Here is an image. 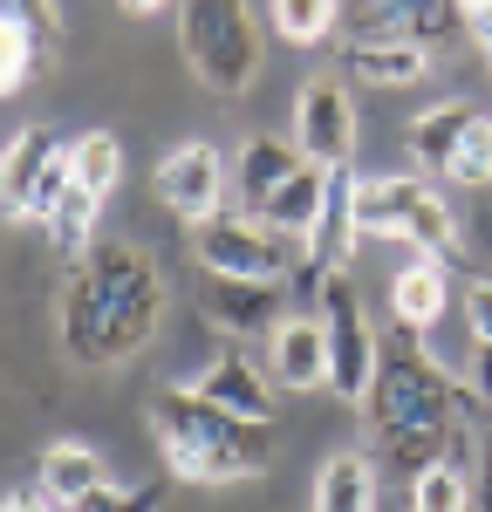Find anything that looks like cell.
I'll return each mask as SVG.
<instances>
[{
	"instance_id": "cell-2",
	"label": "cell",
	"mask_w": 492,
	"mask_h": 512,
	"mask_svg": "<svg viewBox=\"0 0 492 512\" xmlns=\"http://www.w3.org/2000/svg\"><path fill=\"white\" fill-rule=\"evenodd\" d=\"M369 431H376V451L397 465V472H431V465H458L465 451V424L479 417V396L465 383H451L445 369L404 335H383V369L369 383L363 403Z\"/></svg>"
},
{
	"instance_id": "cell-19",
	"label": "cell",
	"mask_w": 492,
	"mask_h": 512,
	"mask_svg": "<svg viewBox=\"0 0 492 512\" xmlns=\"http://www.w3.org/2000/svg\"><path fill=\"white\" fill-rule=\"evenodd\" d=\"M301 164H308V158H301L294 137H287V144H281V137H253V144L240 151V164H233V198H240V212H260V205L281 192Z\"/></svg>"
},
{
	"instance_id": "cell-29",
	"label": "cell",
	"mask_w": 492,
	"mask_h": 512,
	"mask_svg": "<svg viewBox=\"0 0 492 512\" xmlns=\"http://www.w3.org/2000/svg\"><path fill=\"white\" fill-rule=\"evenodd\" d=\"M69 512H158V485H96L89 499H76Z\"/></svg>"
},
{
	"instance_id": "cell-24",
	"label": "cell",
	"mask_w": 492,
	"mask_h": 512,
	"mask_svg": "<svg viewBox=\"0 0 492 512\" xmlns=\"http://www.w3.org/2000/svg\"><path fill=\"white\" fill-rule=\"evenodd\" d=\"M123 178V144L110 137V130H89V137H76V192L89 198H110Z\"/></svg>"
},
{
	"instance_id": "cell-8",
	"label": "cell",
	"mask_w": 492,
	"mask_h": 512,
	"mask_svg": "<svg viewBox=\"0 0 492 512\" xmlns=\"http://www.w3.org/2000/svg\"><path fill=\"white\" fill-rule=\"evenodd\" d=\"M322 328H328V390L342 403H369V383L383 369V335L369 328L349 274L322 280Z\"/></svg>"
},
{
	"instance_id": "cell-28",
	"label": "cell",
	"mask_w": 492,
	"mask_h": 512,
	"mask_svg": "<svg viewBox=\"0 0 492 512\" xmlns=\"http://www.w3.org/2000/svg\"><path fill=\"white\" fill-rule=\"evenodd\" d=\"M445 185H465V192H492V117L479 110V123L465 130L458 158H451V178Z\"/></svg>"
},
{
	"instance_id": "cell-33",
	"label": "cell",
	"mask_w": 492,
	"mask_h": 512,
	"mask_svg": "<svg viewBox=\"0 0 492 512\" xmlns=\"http://www.w3.org/2000/svg\"><path fill=\"white\" fill-rule=\"evenodd\" d=\"M7 512H55L48 492H7Z\"/></svg>"
},
{
	"instance_id": "cell-27",
	"label": "cell",
	"mask_w": 492,
	"mask_h": 512,
	"mask_svg": "<svg viewBox=\"0 0 492 512\" xmlns=\"http://www.w3.org/2000/svg\"><path fill=\"white\" fill-rule=\"evenodd\" d=\"M96 212H103V198H89V192H69V198H62V205H55V219H48L55 253L82 260V253L96 246Z\"/></svg>"
},
{
	"instance_id": "cell-14",
	"label": "cell",
	"mask_w": 492,
	"mask_h": 512,
	"mask_svg": "<svg viewBox=\"0 0 492 512\" xmlns=\"http://www.w3.org/2000/svg\"><path fill=\"white\" fill-rule=\"evenodd\" d=\"M342 76L369 82V89H410V82L431 76V48L397 41V35H356V41H342Z\"/></svg>"
},
{
	"instance_id": "cell-37",
	"label": "cell",
	"mask_w": 492,
	"mask_h": 512,
	"mask_svg": "<svg viewBox=\"0 0 492 512\" xmlns=\"http://www.w3.org/2000/svg\"><path fill=\"white\" fill-rule=\"evenodd\" d=\"M486 472H492V437H486Z\"/></svg>"
},
{
	"instance_id": "cell-12",
	"label": "cell",
	"mask_w": 492,
	"mask_h": 512,
	"mask_svg": "<svg viewBox=\"0 0 492 512\" xmlns=\"http://www.w3.org/2000/svg\"><path fill=\"white\" fill-rule=\"evenodd\" d=\"M356 21H363V35H397L438 55V41L458 35L465 7L458 0H356Z\"/></svg>"
},
{
	"instance_id": "cell-30",
	"label": "cell",
	"mask_w": 492,
	"mask_h": 512,
	"mask_svg": "<svg viewBox=\"0 0 492 512\" xmlns=\"http://www.w3.org/2000/svg\"><path fill=\"white\" fill-rule=\"evenodd\" d=\"M0 14H14V21H28L48 48H55V35H62V0H0Z\"/></svg>"
},
{
	"instance_id": "cell-5",
	"label": "cell",
	"mask_w": 492,
	"mask_h": 512,
	"mask_svg": "<svg viewBox=\"0 0 492 512\" xmlns=\"http://www.w3.org/2000/svg\"><path fill=\"white\" fill-rule=\"evenodd\" d=\"M356 226L363 239H410L424 260H458V219L431 178H356Z\"/></svg>"
},
{
	"instance_id": "cell-3",
	"label": "cell",
	"mask_w": 492,
	"mask_h": 512,
	"mask_svg": "<svg viewBox=\"0 0 492 512\" xmlns=\"http://www.w3.org/2000/svg\"><path fill=\"white\" fill-rule=\"evenodd\" d=\"M151 431H158L164 465L185 485H233L274 465V424H246L233 410L192 396L185 383L151 396Z\"/></svg>"
},
{
	"instance_id": "cell-10",
	"label": "cell",
	"mask_w": 492,
	"mask_h": 512,
	"mask_svg": "<svg viewBox=\"0 0 492 512\" xmlns=\"http://www.w3.org/2000/svg\"><path fill=\"white\" fill-rule=\"evenodd\" d=\"M294 144L322 171H342L356 158V103H349L342 82H328V76L301 82V96H294Z\"/></svg>"
},
{
	"instance_id": "cell-21",
	"label": "cell",
	"mask_w": 492,
	"mask_h": 512,
	"mask_svg": "<svg viewBox=\"0 0 492 512\" xmlns=\"http://www.w3.org/2000/svg\"><path fill=\"white\" fill-rule=\"evenodd\" d=\"M322 198H328V171H322V164H301V171H294V178H287L253 219H267L274 233L308 239V233H315V219H322Z\"/></svg>"
},
{
	"instance_id": "cell-18",
	"label": "cell",
	"mask_w": 492,
	"mask_h": 512,
	"mask_svg": "<svg viewBox=\"0 0 492 512\" xmlns=\"http://www.w3.org/2000/svg\"><path fill=\"white\" fill-rule=\"evenodd\" d=\"M35 478H41V492H48V499H55L62 512H69L76 499H89L96 485H110V465H103V451H96V444H82V437H62V444H48V451H41Z\"/></svg>"
},
{
	"instance_id": "cell-9",
	"label": "cell",
	"mask_w": 492,
	"mask_h": 512,
	"mask_svg": "<svg viewBox=\"0 0 492 512\" xmlns=\"http://www.w3.org/2000/svg\"><path fill=\"white\" fill-rule=\"evenodd\" d=\"M151 185H158L164 212H178L185 226H205V219H219L226 212V158H219V144H171L151 171Z\"/></svg>"
},
{
	"instance_id": "cell-22",
	"label": "cell",
	"mask_w": 492,
	"mask_h": 512,
	"mask_svg": "<svg viewBox=\"0 0 492 512\" xmlns=\"http://www.w3.org/2000/svg\"><path fill=\"white\" fill-rule=\"evenodd\" d=\"M315 512H376V472L363 451H335L315 472Z\"/></svg>"
},
{
	"instance_id": "cell-25",
	"label": "cell",
	"mask_w": 492,
	"mask_h": 512,
	"mask_svg": "<svg viewBox=\"0 0 492 512\" xmlns=\"http://www.w3.org/2000/svg\"><path fill=\"white\" fill-rule=\"evenodd\" d=\"M41 55H48V41H41L28 21L0 14V89H7V96H21V89H28V76H35Z\"/></svg>"
},
{
	"instance_id": "cell-32",
	"label": "cell",
	"mask_w": 492,
	"mask_h": 512,
	"mask_svg": "<svg viewBox=\"0 0 492 512\" xmlns=\"http://www.w3.org/2000/svg\"><path fill=\"white\" fill-rule=\"evenodd\" d=\"M465 390L492 410V342H472V369H465Z\"/></svg>"
},
{
	"instance_id": "cell-7",
	"label": "cell",
	"mask_w": 492,
	"mask_h": 512,
	"mask_svg": "<svg viewBox=\"0 0 492 512\" xmlns=\"http://www.w3.org/2000/svg\"><path fill=\"white\" fill-rule=\"evenodd\" d=\"M76 192V144L48 137L41 123L7 137V158H0V205L7 219H55V205Z\"/></svg>"
},
{
	"instance_id": "cell-36",
	"label": "cell",
	"mask_w": 492,
	"mask_h": 512,
	"mask_svg": "<svg viewBox=\"0 0 492 512\" xmlns=\"http://www.w3.org/2000/svg\"><path fill=\"white\" fill-rule=\"evenodd\" d=\"M458 7H465V14H492V0H458Z\"/></svg>"
},
{
	"instance_id": "cell-11",
	"label": "cell",
	"mask_w": 492,
	"mask_h": 512,
	"mask_svg": "<svg viewBox=\"0 0 492 512\" xmlns=\"http://www.w3.org/2000/svg\"><path fill=\"white\" fill-rule=\"evenodd\" d=\"M281 301H287V287H274V280L199 274V321H212L219 335H274Z\"/></svg>"
},
{
	"instance_id": "cell-31",
	"label": "cell",
	"mask_w": 492,
	"mask_h": 512,
	"mask_svg": "<svg viewBox=\"0 0 492 512\" xmlns=\"http://www.w3.org/2000/svg\"><path fill=\"white\" fill-rule=\"evenodd\" d=\"M465 321H472V342H492V280L465 287Z\"/></svg>"
},
{
	"instance_id": "cell-1",
	"label": "cell",
	"mask_w": 492,
	"mask_h": 512,
	"mask_svg": "<svg viewBox=\"0 0 492 512\" xmlns=\"http://www.w3.org/2000/svg\"><path fill=\"white\" fill-rule=\"evenodd\" d=\"M164 267L130 246V239H96L82 260H69V280H62V308H55V335L76 369H110V362H130L158 335L164 321Z\"/></svg>"
},
{
	"instance_id": "cell-23",
	"label": "cell",
	"mask_w": 492,
	"mask_h": 512,
	"mask_svg": "<svg viewBox=\"0 0 492 512\" xmlns=\"http://www.w3.org/2000/svg\"><path fill=\"white\" fill-rule=\"evenodd\" d=\"M479 506V485L465 465H431V472L410 478V512H472Z\"/></svg>"
},
{
	"instance_id": "cell-34",
	"label": "cell",
	"mask_w": 492,
	"mask_h": 512,
	"mask_svg": "<svg viewBox=\"0 0 492 512\" xmlns=\"http://www.w3.org/2000/svg\"><path fill=\"white\" fill-rule=\"evenodd\" d=\"M472 512H492V472L479 478V506H472Z\"/></svg>"
},
{
	"instance_id": "cell-17",
	"label": "cell",
	"mask_w": 492,
	"mask_h": 512,
	"mask_svg": "<svg viewBox=\"0 0 492 512\" xmlns=\"http://www.w3.org/2000/svg\"><path fill=\"white\" fill-rule=\"evenodd\" d=\"M267 362H274V383L281 390H328V328L322 321H281L267 335Z\"/></svg>"
},
{
	"instance_id": "cell-26",
	"label": "cell",
	"mask_w": 492,
	"mask_h": 512,
	"mask_svg": "<svg viewBox=\"0 0 492 512\" xmlns=\"http://www.w3.org/2000/svg\"><path fill=\"white\" fill-rule=\"evenodd\" d=\"M274 7V28H281L294 48H315V41L335 35V21H342V0H267Z\"/></svg>"
},
{
	"instance_id": "cell-35",
	"label": "cell",
	"mask_w": 492,
	"mask_h": 512,
	"mask_svg": "<svg viewBox=\"0 0 492 512\" xmlns=\"http://www.w3.org/2000/svg\"><path fill=\"white\" fill-rule=\"evenodd\" d=\"M123 7H130V14H158L164 0H123Z\"/></svg>"
},
{
	"instance_id": "cell-15",
	"label": "cell",
	"mask_w": 492,
	"mask_h": 512,
	"mask_svg": "<svg viewBox=\"0 0 492 512\" xmlns=\"http://www.w3.org/2000/svg\"><path fill=\"white\" fill-rule=\"evenodd\" d=\"M472 123H479V110H472L465 96L417 110V117H410V130H404L410 164H417L424 178H438V185H445V178H451V158H458V144H465V130H472Z\"/></svg>"
},
{
	"instance_id": "cell-13",
	"label": "cell",
	"mask_w": 492,
	"mask_h": 512,
	"mask_svg": "<svg viewBox=\"0 0 492 512\" xmlns=\"http://www.w3.org/2000/svg\"><path fill=\"white\" fill-rule=\"evenodd\" d=\"M185 390L205 396V403H219V410H233V417H246V424H274V390H267V376H260L240 349L212 355Z\"/></svg>"
},
{
	"instance_id": "cell-16",
	"label": "cell",
	"mask_w": 492,
	"mask_h": 512,
	"mask_svg": "<svg viewBox=\"0 0 492 512\" xmlns=\"http://www.w3.org/2000/svg\"><path fill=\"white\" fill-rule=\"evenodd\" d=\"M356 246H363V226H356V171L342 164V171H328V198H322L315 233H308V260L328 267V274H349Z\"/></svg>"
},
{
	"instance_id": "cell-4",
	"label": "cell",
	"mask_w": 492,
	"mask_h": 512,
	"mask_svg": "<svg viewBox=\"0 0 492 512\" xmlns=\"http://www.w3.org/2000/svg\"><path fill=\"white\" fill-rule=\"evenodd\" d=\"M178 48L212 96H246L260 76V28L246 0H178Z\"/></svg>"
},
{
	"instance_id": "cell-6",
	"label": "cell",
	"mask_w": 492,
	"mask_h": 512,
	"mask_svg": "<svg viewBox=\"0 0 492 512\" xmlns=\"http://www.w3.org/2000/svg\"><path fill=\"white\" fill-rule=\"evenodd\" d=\"M308 239L294 233H274L267 219H253V212H219V219H205L192 226V253H199V274H233V280H287L301 274V253Z\"/></svg>"
},
{
	"instance_id": "cell-20",
	"label": "cell",
	"mask_w": 492,
	"mask_h": 512,
	"mask_svg": "<svg viewBox=\"0 0 492 512\" xmlns=\"http://www.w3.org/2000/svg\"><path fill=\"white\" fill-rule=\"evenodd\" d=\"M390 308H397V328H410V335L438 328V315L451 308V274H445V260H410L404 274L390 280Z\"/></svg>"
},
{
	"instance_id": "cell-38",
	"label": "cell",
	"mask_w": 492,
	"mask_h": 512,
	"mask_svg": "<svg viewBox=\"0 0 492 512\" xmlns=\"http://www.w3.org/2000/svg\"><path fill=\"white\" fill-rule=\"evenodd\" d=\"M486 212H492V192H486Z\"/></svg>"
}]
</instances>
